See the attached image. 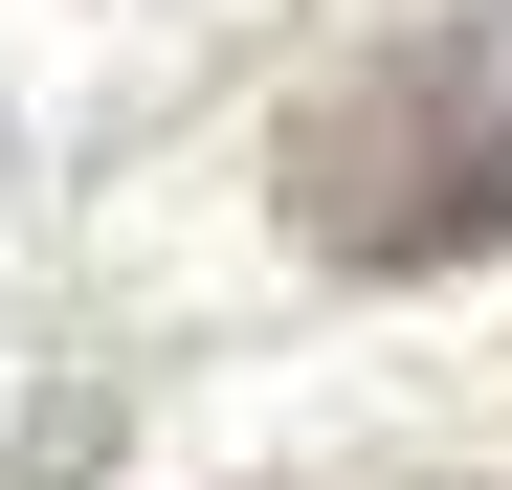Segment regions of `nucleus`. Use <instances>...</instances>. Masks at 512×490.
Instances as JSON below:
<instances>
[{
	"instance_id": "nucleus-1",
	"label": "nucleus",
	"mask_w": 512,
	"mask_h": 490,
	"mask_svg": "<svg viewBox=\"0 0 512 490\" xmlns=\"http://www.w3.org/2000/svg\"><path fill=\"white\" fill-rule=\"evenodd\" d=\"M268 179H290V245L357 290H423L468 245H512V0H423L357 67H312Z\"/></svg>"
},
{
	"instance_id": "nucleus-2",
	"label": "nucleus",
	"mask_w": 512,
	"mask_h": 490,
	"mask_svg": "<svg viewBox=\"0 0 512 490\" xmlns=\"http://www.w3.org/2000/svg\"><path fill=\"white\" fill-rule=\"evenodd\" d=\"M90 468H112V379L67 357V379L23 401V468H0V490H90Z\"/></svg>"
}]
</instances>
